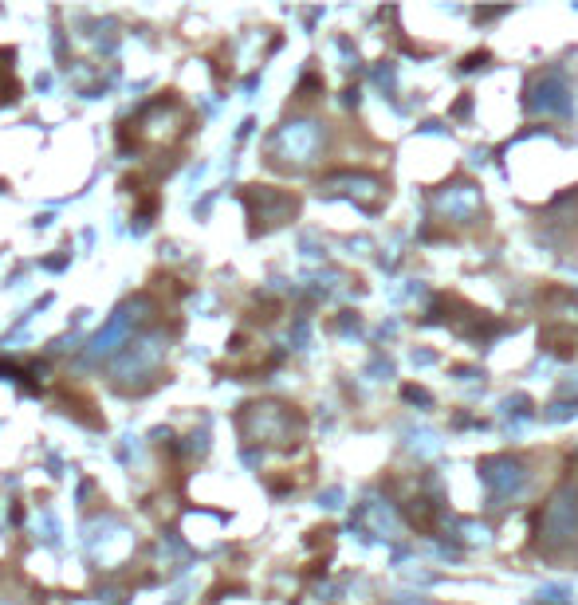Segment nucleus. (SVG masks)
Here are the masks:
<instances>
[{"mask_svg": "<svg viewBox=\"0 0 578 605\" xmlns=\"http://www.w3.org/2000/svg\"><path fill=\"white\" fill-rule=\"evenodd\" d=\"M323 141H327V130H323V122H315V118H295V122H283L276 134H271V141H268L271 165H283V170H303V165L318 161Z\"/></svg>", "mask_w": 578, "mask_h": 605, "instance_id": "nucleus-2", "label": "nucleus"}, {"mask_svg": "<svg viewBox=\"0 0 578 605\" xmlns=\"http://www.w3.org/2000/svg\"><path fill=\"white\" fill-rule=\"evenodd\" d=\"M571 413H578V409H574V405H551V409H547V421H566Z\"/></svg>", "mask_w": 578, "mask_h": 605, "instance_id": "nucleus-11", "label": "nucleus"}, {"mask_svg": "<svg viewBox=\"0 0 578 605\" xmlns=\"http://www.w3.org/2000/svg\"><path fill=\"white\" fill-rule=\"evenodd\" d=\"M535 535H539V547L547 554H559L578 539V488L574 483H563V488L543 503V512L535 519Z\"/></svg>", "mask_w": 578, "mask_h": 605, "instance_id": "nucleus-3", "label": "nucleus"}, {"mask_svg": "<svg viewBox=\"0 0 578 605\" xmlns=\"http://www.w3.org/2000/svg\"><path fill=\"white\" fill-rule=\"evenodd\" d=\"M318 189L358 200L366 212H377V209H382V200H386V181H382V177H374V173H330Z\"/></svg>", "mask_w": 578, "mask_h": 605, "instance_id": "nucleus-8", "label": "nucleus"}, {"mask_svg": "<svg viewBox=\"0 0 578 605\" xmlns=\"http://www.w3.org/2000/svg\"><path fill=\"white\" fill-rule=\"evenodd\" d=\"M162 354H165L162 338H142V342H134V346L122 354V362L114 366V374H122L118 382H130V377H150V370L162 362Z\"/></svg>", "mask_w": 578, "mask_h": 605, "instance_id": "nucleus-9", "label": "nucleus"}, {"mask_svg": "<svg viewBox=\"0 0 578 605\" xmlns=\"http://www.w3.org/2000/svg\"><path fill=\"white\" fill-rule=\"evenodd\" d=\"M406 401H421V405H429V394L417 389V385H406Z\"/></svg>", "mask_w": 578, "mask_h": 605, "instance_id": "nucleus-12", "label": "nucleus"}, {"mask_svg": "<svg viewBox=\"0 0 578 605\" xmlns=\"http://www.w3.org/2000/svg\"><path fill=\"white\" fill-rule=\"evenodd\" d=\"M429 205H433L436 217L456 220V224H472V220L480 217L484 200H480V189L472 185V181H448L441 189H433Z\"/></svg>", "mask_w": 578, "mask_h": 605, "instance_id": "nucleus-7", "label": "nucleus"}, {"mask_svg": "<svg viewBox=\"0 0 578 605\" xmlns=\"http://www.w3.org/2000/svg\"><path fill=\"white\" fill-rule=\"evenodd\" d=\"M240 433L252 444L291 448L303 436V417L291 405H279V401H256V405H244L240 413Z\"/></svg>", "mask_w": 578, "mask_h": 605, "instance_id": "nucleus-1", "label": "nucleus"}, {"mask_svg": "<svg viewBox=\"0 0 578 605\" xmlns=\"http://www.w3.org/2000/svg\"><path fill=\"white\" fill-rule=\"evenodd\" d=\"M244 200H248V217H252V232H268V229H279L295 217L299 209V197L295 193H283V189H268V185H248L244 189Z\"/></svg>", "mask_w": 578, "mask_h": 605, "instance_id": "nucleus-5", "label": "nucleus"}, {"mask_svg": "<svg viewBox=\"0 0 578 605\" xmlns=\"http://www.w3.org/2000/svg\"><path fill=\"white\" fill-rule=\"evenodd\" d=\"M409 448H413V453H421V456H433L436 448H441V441H436V433H417L409 441Z\"/></svg>", "mask_w": 578, "mask_h": 605, "instance_id": "nucleus-10", "label": "nucleus"}, {"mask_svg": "<svg viewBox=\"0 0 578 605\" xmlns=\"http://www.w3.org/2000/svg\"><path fill=\"white\" fill-rule=\"evenodd\" d=\"M524 106L531 114L543 118H571L574 114V87L566 79L563 67H543L531 75L527 91H524Z\"/></svg>", "mask_w": 578, "mask_h": 605, "instance_id": "nucleus-4", "label": "nucleus"}, {"mask_svg": "<svg viewBox=\"0 0 578 605\" xmlns=\"http://www.w3.org/2000/svg\"><path fill=\"white\" fill-rule=\"evenodd\" d=\"M476 472H480V483L492 495V503L512 500V495H519V492H524V483H527V464L519 456H507V453L484 456L476 464Z\"/></svg>", "mask_w": 578, "mask_h": 605, "instance_id": "nucleus-6", "label": "nucleus"}]
</instances>
